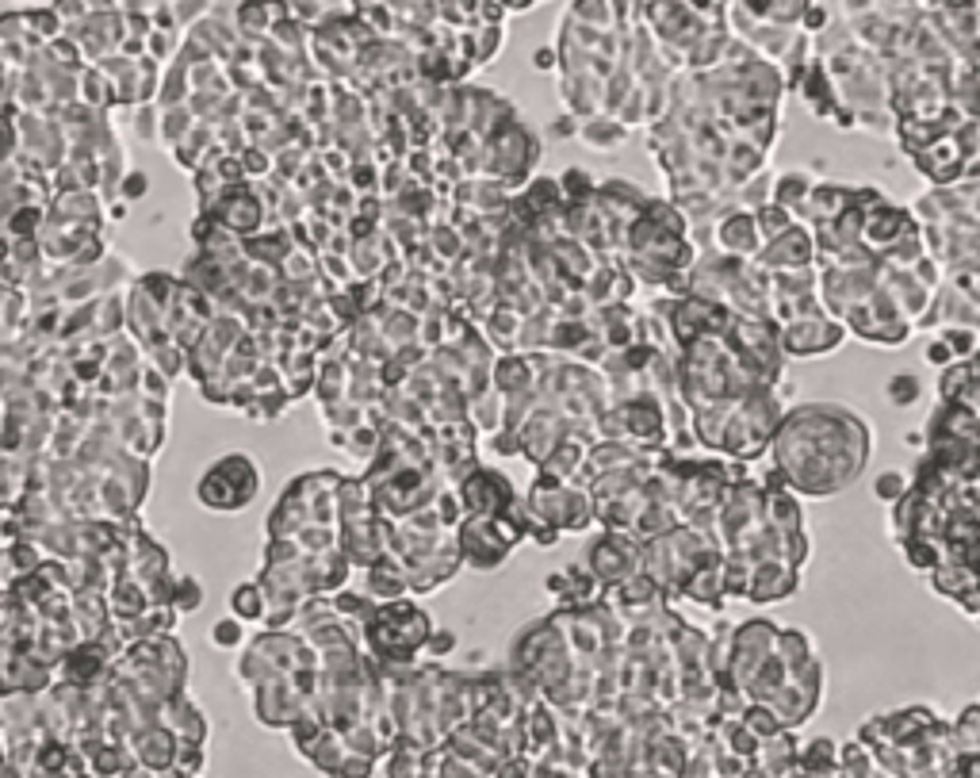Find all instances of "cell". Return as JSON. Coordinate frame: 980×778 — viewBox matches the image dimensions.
<instances>
[{
    "label": "cell",
    "mask_w": 980,
    "mask_h": 778,
    "mask_svg": "<svg viewBox=\"0 0 980 778\" xmlns=\"http://www.w3.org/2000/svg\"><path fill=\"white\" fill-rule=\"evenodd\" d=\"M578 138H583L590 150H613V146H621L624 138H628V127H624L617 116H610V111H597V116H590L583 124Z\"/></svg>",
    "instance_id": "cell-15"
},
{
    "label": "cell",
    "mask_w": 980,
    "mask_h": 778,
    "mask_svg": "<svg viewBox=\"0 0 980 778\" xmlns=\"http://www.w3.org/2000/svg\"><path fill=\"white\" fill-rule=\"evenodd\" d=\"M42 544L23 538V541H8V552H4V564H8V583H16V579L31 575L42 568V557H39Z\"/></svg>",
    "instance_id": "cell-16"
},
{
    "label": "cell",
    "mask_w": 980,
    "mask_h": 778,
    "mask_svg": "<svg viewBox=\"0 0 980 778\" xmlns=\"http://www.w3.org/2000/svg\"><path fill=\"white\" fill-rule=\"evenodd\" d=\"M467 39H472L475 66H487L502 55V47H506V28H502V23H483V28L467 31Z\"/></svg>",
    "instance_id": "cell-19"
},
{
    "label": "cell",
    "mask_w": 980,
    "mask_h": 778,
    "mask_svg": "<svg viewBox=\"0 0 980 778\" xmlns=\"http://www.w3.org/2000/svg\"><path fill=\"white\" fill-rule=\"evenodd\" d=\"M533 69H536V73H552V69H560V50L536 47L533 50Z\"/></svg>",
    "instance_id": "cell-41"
},
{
    "label": "cell",
    "mask_w": 980,
    "mask_h": 778,
    "mask_svg": "<svg viewBox=\"0 0 980 778\" xmlns=\"http://www.w3.org/2000/svg\"><path fill=\"white\" fill-rule=\"evenodd\" d=\"M754 219H759V230H762V242H774V238H782L789 227H793V211H785L782 204H774L770 200L766 207H759V211H754Z\"/></svg>",
    "instance_id": "cell-23"
},
{
    "label": "cell",
    "mask_w": 980,
    "mask_h": 778,
    "mask_svg": "<svg viewBox=\"0 0 980 778\" xmlns=\"http://www.w3.org/2000/svg\"><path fill=\"white\" fill-rule=\"evenodd\" d=\"M491 380H494V387H498L502 395L536 392V384H541V376H536L533 357H528V353H506V357L494 365Z\"/></svg>",
    "instance_id": "cell-13"
},
{
    "label": "cell",
    "mask_w": 980,
    "mask_h": 778,
    "mask_svg": "<svg viewBox=\"0 0 980 778\" xmlns=\"http://www.w3.org/2000/svg\"><path fill=\"white\" fill-rule=\"evenodd\" d=\"M28 31H34L39 35L42 42H55V39H62L66 35V20L62 16L55 12V4H47V8H28Z\"/></svg>",
    "instance_id": "cell-22"
},
{
    "label": "cell",
    "mask_w": 980,
    "mask_h": 778,
    "mask_svg": "<svg viewBox=\"0 0 980 778\" xmlns=\"http://www.w3.org/2000/svg\"><path fill=\"white\" fill-rule=\"evenodd\" d=\"M135 135L142 138V142H154V138H161V108H154V104H138Z\"/></svg>",
    "instance_id": "cell-30"
},
{
    "label": "cell",
    "mask_w": 980,
    "mask_h": 778,
    "mask_svg": "<svg viewBox=\"0 0 980 778\" xmlns=\"http://www.w3.org/2000/svg\"><path fill=\"white\" fill-rule=\"evenodd\" d=\"M716 246L724 249V254L732 257H748V262H754V257L762 254V230H759V219H754V211H727L716 219Z\"/></svg>",
    "instance_id": "cell-10"
},
{
    "label": "cell",
    "mask_w": 980,
    "mask_h": 778,
    "mask_svg": "<svg viewBox=\"0 0 980 778\" xmlns=\"http://www.w3.org/2000/svg\"><path fill=\"white\" fill-rule=\"evenodd\" d=\"M238 158H241V169H246V177H265V173L273 169V161H268V154H265V146H261V142L246 146V150H241Z\"/></svg>",
    "instance_id": "cell-33"
},
{
    "label": "cell",
    "mask_w": 980,
    "mask_h": 778,
    "mask_svg": "<svg viewBox=\"0 0 980 778\" xmlns=\"http://www.w3.org/2000/svg\"><path fill=\"white\" fill-rule=\"evenodd\" d=\"M873 491H878L881 503H900V499L908 495V483H904V475H900V472H884V475H878Z\"/></svg>",
    "instance_id": "cell-32"
},
{
    "label": "cell",
    "mask_w": 980,
    "mask_h": 778,
    "mask_svg": "<svg viewBox=\"0 0 980 778\" xmlns=\"http://www.w3.org/2000/svg\"><path fill=\"white\" fill-rule=\"evenodd\" d=\"M211 644L215 648H238L241 641H246V621L238 618V613H230V618H219L211 626Z\"/></svg>",
    "instance_id": "cell-27"
},
{
    "label": "cell",
    "mask_w": 980,
    "mask_h": 778,
    "mask_svg": "<svg viewBox=\"0 0 980 778\" xmlns=\"http://www.w3.org/2000/svg\"><path fill=\"white\" fill-rule=\"evenodd\" d=\"M368 637H372V644H376L379 656L410 660L422 644H429L433 621L422 607H414V602H406V599L379 602V607L368 613Z\"/></svg>",
    "instance_id": "cell-2"
},
{
    "label": "cell",
    "mask_w": 980,
    "mask_h": 778,
    "mask_svg": "<svg viewBox=\"0 0 980 778\" xmlns=\"http://www.w3.org/2000/svg\"><path fill=\"white\" fill-rule=\"evenodd\" d=\"M204 607V583L196 575H185L172 583V610L177 613H196Z\"/></svg>",
    "instance_id": "cell-25"
},
{
    "label": "cell",
    "mask_w": 980,
    "mask_h": 778,
    "mask_svg": "<svg viewBox=\"0 0 980 778\" xmlns=\"http://www.w3.org/2000/svg\"><path fill=\"white\" fill-rule=\"evenodd\" d=\"M459 552H464V564L479 568V572H491V568H502L514 549V541L502 533L498 518H479V514H464V525L456 530Z\"/></svg>",
    "instance_id": "cell-6"
},
{
    "label": "cell",
    "mask_w": 980,
    "mask_h": 778,
    "mask_svg": "<svg viewBox=\"0 0 980 778\" xmlns=\"http://www.w3.org/2000/svg\"><path fill=\"white\" fill-rule=\"evenodd\" d=\"M456 395H467V392H459L456 384H445V400H456ZM459 414H464V403L433 406V418H448V422H459Z\"/></svg>",
    "instance_id": "cell-39"
},
{
    "label": "cell",
    "mask_w": 980,
    "mask_h": 778,
    "mask_svg": "<svg viewBox=\"0 0 980 778\" xmlns=\"http://www.w3.org/2000/svg\"><path fill=\"white\" fill-rule=\"evenodd\" d=\"M816 185H820V180H812V173L789 169V173H782V177L774 180V204H782L785 211L801 215L804 204H809V196H812V188H816Z\"/></svg>",
    "instance_id": "cell-14"
},
{
    "label": "cell",
    "mask_w": 980,
    "mask_h": 778,
    "mask_svg": "<svg viewBox=\"0 0 980 778\" xmlns=\"http://www.w3.org/2000/svg\"><path fill=\"white\" fill-rule=\"evenodd\" d=\"M514 488L502 472L491 469H467V475L459 480V503H464V514H479V518H494L506 514L514 506Z\"/></svg>",
    "instance_id": "cell-7"
},
{
    "label": "cell",
    "mask_w": 980,
    "mask_h": 778,
    "mask_svg": "<svg viewBox=\"0 0 980 778\" xmlns=\"http://www.w3.org/2000/svg\"><path fill=\"white\" fill-rule=\"evenodd\" d=\"M958 142L961 150H966V161H969V180L980 177V119H966V124L958 127Z\"/></svg>",
    "instance_id": "cell-26"
},
{
    "label": "cell",
    "mask_w": 980,
    "mask_h": 778,
    "mask_svg": "<svg viewBox=\"0 0 980 778\" xmlns=\"http://www.w3.org/2000/svg\"><path fill=\"white\" fill-rule=\"evenodd\" d=\"M586 568L602 579L605 587H621L624 579L644 572V544H640L636 538H628L624 530H610L594 549H590Z\"/></svg>",
    "instance_id": "cell-5"
},
{
    "label": "cell",
    "mask_w": 980,
    "mask_h": 778,
    "mask_svg": "<svg viewBox=\"0 0 980 778\" xmlns=\"http://www.w3.org/2000/svg\"><path fill=\"white\" fill-rule=\"evenodd\" d=\"M816 257H820L816 230H809L804 223H793V227H789L782 238H774V242H766V246H762V254L754 257V265H762L766 273H778V269H809Z\"/></svg>",
    "instance_id": "cell-9"
},
{
    "label": "cell",
    "mask_w": 980,
    "mask_h": 778,
    "mask_svg": "<svg viewBox=\"0 0 980 778\" xmlns=\"http://www.w3.org/2000/svg\"><path fill=\"white\" fill-rule=\"evenodd\" d=\"M939 334L950 342V349H953V357H958V361H969V357H977L980 331H969V326H947V331H939Z\"/></svg>",
    "instance_id": "cell-29"
},
{
    "label": "cell",
    "mask_w": 980,
    "mask_h": 778,
    "mask_svg": "<svg viewBox=\"0 0 980 778\" xmlns=\"http://www.w3.org/2000/svg\"><path fill=\"white\" fill-rule=\"evenodd\" d=\"M873 434L865 418L847 406H801L782 422L774 437L778 469L789 488L812 499H831L862 475L870 461Z\"/></svg>",
    "instance_id": "cell-1"
},
{
    "label": "cell",
    "mask_w": 980,
    "mask_h": 778,
    "mask_svg": "<svg viewBox=\"0 0 980 778\" xmlns=\"http://www.w3.org/2000/svg\"><path fill=\"white\" fill-rule=\"evenodd\" d=\"M207 215H215V219H219L227 230H234V235L249 238V235H257V230L265 227L268 207L261 200V193L246 188V180H241V185H230L219 200L207 207Z\"/></svg>",
    "instance_id": "cell-8"
},
{
    "label": "cell",
    "mask_w": 980,
    "mask_h": 778,
    "mask_svg": "<svg viewBox=\"0 0 980 778\" xmlns=\"http://www.w3.org/2000/svg\"><path fill=\"white\" fill-rule=\"evenodd\" d=\"M55 4V12L66 20V28H73V23H81L85 16H89V4L85 0H50Z\"/></svg>",
    "instance_id": "cell-38"
},
{
    "label": "cell",
    "mask_w": 980,
    "mask_h": 778,
    "mask_svg": "<svg viewBox=\"0 0 980 778\" xmlns=\"http://www.w3.org/2000/svg\"><path fill=\"white\" fill-rule=\"evenodd\" d=\"M230 613H238L241 621H261L268 618V594L261 583H238L230 591Z\"/></svg>",
    "instance_id": "cell-17"
},
{
    "label": "cell",
    "mask_w": 980,
    "mask_h": 778,
    "mask_svg": "<svg viewBox=\"0 0 980 778\" xmlns=\"http://www.w3.org/2000/svg\"><path fill=\"white\" fill-rule=\"evenodd\" d=\"M172 12H177L180 28H196L199 20L211 16V0H172Z\"/></svg>",
    "instance_id": "cell-31"
},
{
    "label": "cell",
    "mask_w": 980,
    "mask_h": 778,
    "mask_svg": "<svg viewBox=\"0 0 980 778\" xmlns=\"http://www.w3.org/2000/svg\"><path fill=\"white\" fill-rule=\"evenodd\" d=\"M884 395H889L897 406H912L919 395H923V384H919V376H912V373H900V376H889Z\"/></svg>",
    "instance_id": "cell-28"
},
{
    "label": "cell",
    "mask_w": 980,
    "mask_h": 778,
    "mask_svg": "<svg viewBox=\"0 0 980 778\" xmlns=\"http://www.w3.org/2000/svg\"><path fill=\"white\" fill-rule=\"evenodd\" d=\"M560 185H563V196H567V204H586V200H594V196H597L594 177H590L586 169H578V166H571L567 173H563Z\"/></svg>",
    "instance_id": "cell-24"
},
{
    "label": "cell",
    "mask_w": 980,
    "mask_h": 778,
    "mask_svg": "<svg viewBox=\"0 0 980 778\" xmlns=\"http://www.w3.org/2000/svg\"><path fill=\"white\" fill-rule=\"evenodd\" d=\"M847 334L843 318L820 311V315H804L782 326V349L789 357H823V353H835Z\"/></svg>",
    "instance_id": "cell-4"
},
{
    "label": "cell",
    "mask_w": 980,
    "mask_h": 778,
    "mask_svg": "<svg viewBox=\"0 0 980 778\" xmlns=\"http://www.w3.org/2000/svg\"><path fill=\"white\" fill-rule=\"evenodd\" d=\"M801 591V568L789 564V560H759L751 575V602H782L789 594Z\"/></svg>",
    "instance_id": "cell-11"
},
{
    "label": "cell",
    "mask_w": 980,
    "mask_h": 778,
    "mask_svg": "<svg viewBox=\"0 0 980 778\" xmlns=\"http://www.w3.org/2000/svg\"><path fill=\"white\" fill-rule=\"evenodd\" d=\"M150 193V177H146L142 169H131L127 173L123 180H119V196H123V200H142V196Z\"/></svg>",
    "instance_id": "cell-36"
},
{
    "label": "cell",
    "mask_w": 980,
    "mask_h": 778,
    "mask_svg": "<svg viewBox=\"0 0 980 778\" xmlns=\"http://www.w3.org/2000/svg\"><path fill=\"white\" fill-rule=\"evenodd\" d=\"M291 4V16L299 23H307V28H315V23L326 20V4L323 0H288Z\"/></svg>",
    "instance_id": "cell-34"
},
{
    "label": "cell",
    "mask_w": 980,
    "mask_h": 778,
    "mask_svg": "<svg viewBox=\"0 0 980 778\" xmlns=\"http://www.w3.org/2000/svg\"><path fill=\"white\" fill-rule=\"evenodd\" d=\"M567 16H571V20L590 23V28H602V31L617 28V12H613V0H575V4L567 8Z\"/></svg>",
    "instance_id": "cell-21"
},
{
    "label": "cell",
    "mask_w": 980,
    "mask_h": 778,
    "mask_svg": "<svg viewBox=\"0 0 980 778\" xmlns=\"http://www.w3.org/2000/svg\"><path fill=\"white\" fill-rule=\"evenodd\" d=\"M425 648H429L433 656H448L456 648V633H453V629H437V633L429 637V644H425Z\"/></svg>",
    "instance_id": "cell-42"
},
{
    "label": "cell",
    "mask_w": 980,
    "mask_h": 778,
    "mask_svg": "<svg viewBox=\"0 0 980 778\" xmlns=\"http://www.w3.org/2000/svg\"><path fill=\"white\" fill-rule=\"evenodd\" d=\"M192 66L188 62H172L169 69H165V81H161V92H158V108H177V104H188V97H192Z\"/></svg>",
    "instance_id": "cell-18"
},
{
    "label": "cell",
    "mask_w": 980,
    "mask_h": 778,
    "mask_svg": "<svg viewBox=\"0 0 980 778\" xmlns=\"http://www.w3.org/2000/svg\"><path fill=\"white\" fill-rule=\"evenodd\" d=\"M177 31H154L150 39H146V55H154L158 62H165V58L177 55Z\"/></svg>",
    "instance_id": "cell-35"
},
{
    "label": "cell",
    "mask_w": 980,
    "mask_h": 778,
    "mask_svg": "<svg viewBox=\"0 0 980 778\" xmlns=\"http://www.w3.org/2000/svg\"><path fill=\"white\" fill-rule=\"evenodd\" d=\"M47 207H16L12 215H4V230L8 242H20V238H39L42 227H47Z\"/></svg>",
    "instance_id": "cell-20"
},
{
    "label": "cell",
    "mask_w": 980,
    "mask_h": 778,
    "mask_svg": "<svg viewBox=\"0 0 980 778\" xmlns=\"http://www.w3.org/2000/svg\"><path fill=\"white\" fill-rule=\"evenodd\" d=\"M261 491V472H257L254 456L249 453H227L222 461H215L211 469L199 480V503L207 510H219V514H234V510H246Z\"/></svg>",
    "instance_id": "cell-3"
},
{
    "label": "cell",
    "mask_w": 980,
    "mask_h": 778,
    "mask_svg": "<svg viewBox=\"0 0 980 778\" xmlns=\"http://www.w3.org/2000/svg\"><path fill=\"white\" fill-rule=\"evenodd\" d=\"M578 131H583V119H578L575 111H563V116H556V124H552V135L556 138H575Z\"/></svg>",
    "instance_id": "cell-40"
},
{
    "label": "cell",
    "mask_w": 980,
    "mask_h": 778,
    "mask_svg": "<svg viewBox=\"0 0 980 778\" xmlns=\"http://www.w3.org/2000/svg\"><path fill=\"white\" fill-rule=\"evenodd\" d=\"M977 621H980V613H977Z\"/></svg>",
    "instance_id": "cell-46"
},
{
    "label": "cell",
    "mask_w": 980,
    "mask_h": 778,
    "mask_svg": "<svg viewBox=\"0 0 980 778\" xmlns=\"http://www.w3.org/2000/svg\"><path fill=\"white\" fill-rule=\"evenodd\" d=\"M410 591V575L406 568L392 557H379L376 564H368V599L372 602H398Z\"/></svg>",
    "instance_id": "cell-12"
},
{
    "label": "cell",
    "mask_w": 980,
    "mask_h": 778,
    "mask_svg": "<svg viewBox=\"0 0 980 778\" xmlns=\"http://www.w3.org/2000/svg\"><path fill=\"white\" fill-rule=\"evenodd\" d=\"M923 357H927V365H934V368H950L953 361H958V357H953V349H950V342L942 338V334H939V338H934L931 345H927Z\"/></svg>",
    "instance_id": "cell-37"
},
{
    "label": "cell",
    "mask_w": 980,
    "mask_h": 778,
    "mask_svg": "<svg viewBox=\"0 0 980 778\" xmlns=\"http://www.w3.org/2000/svg\"><path fill=\"white\" fill-rule=\"evenodd\" d=\"M544 591L552 594V599H567V591H571V575L567 572H552L548 579H544Z\"/></svg>",
    "instance_id": "cell-43"
},
{
    "label": "cell",
    "mask_w": 980,
    "mask_h": 778,
    "mask_svg": "<svg viewBox=\"0 0 980 778\" xmlns=\"http://www.w3.org/2000/svg\"><path fill=\"white\" fill-rule=\"evenodd\" d=\"M127 207H131V200H123V196H119V200H111L108 204V219L111 223H123L127 219Z\"/></svg>",
    "instance_id": "cell-44"
},
{
    "label": "cell",
    "mask_w": 980,
    "mask_h": 778,
    "mask_svg": "<svg viewBox=\"0 0 980 778\" xmlns=\"http://www.w3.org/2000/svg\"><path fill=\"white\" fill-rule=\"evenodd\" d=\"M498 4L506 8V12H533L541 0H498Z\"/></svg>",
    "instance_id": "cell-45"
}]
</instances>
